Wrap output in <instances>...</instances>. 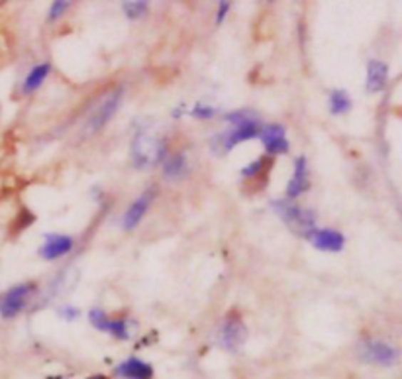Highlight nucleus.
Instances as JSON below:
<instances>
[{
	"label": "nucleus",
	"instance_id": "obj_10",
	"mask_svg": "<svg viewBox=\"0 0 402 379\" xmlns=\"http://www.w3.org/2000/svg\"><path fill=\"white\" fill-rule=\"evenodd\" d=\"M259 122H252V124H244V126H232L230 130H226L224 134L218 136L216 140H218V146H222V151H230L234 150L237 143L257 138V136H259Z\"/></svg>",
	"mask_w": 402,
	"mask_h": 379
},
{
	"label": "nucleus",
	"instance_id": "obj_3",
	"mask_svg": "<svg viewBox=\"0 0 402 379\" xmlns=\"http://www.w3.org/2000/svg\"><path fill=\"white\" fill-rule=\"evenodd\" d=\"M122 96H124V89L122 87L112 89L110 93H106V95L103 96V101L96 104V108L91 112V116H88L87 126H85L87 134L95 136L98 134L100 130H104V126L114 118V114L118 111L120 103H122Z\"/></svg>",
	"mask_w": 402,
	"mask_h": 379
},
{
	"label": "nucleus",
	"instance_id": "obj_2",
	"mask_svg": "<svg viewBox=\"0 0 402 379\" xmlns=\"http://www.w3.org/2000/svg\"><path fill=\"white\" fill-rule=\"evenodd\" d=\"M271 206L283 218L284 224L299 236L308 238V234L316 228V214L310 208H302L291 201H273Z\"/></svg>",
	"mask_w": 402,
	"mask_h": 379
},
{
	"label": "nucleus",
	"instance_id": "obj_20",
	"mask_svg": "<svg viewBox=\"0 0 402 379\" xmlns=\"http://www.w3.org/2000/svg\"><path fill=\"white\" fill-rule=\"evenodd\" d=\"M148 2H143V0H140V2H122V10H124V14H126L130 20H140L142 16H145L148 14Z\"/></svg>",
	"mask_w": 402,
	"mask_h": 379
},
{
	"label": "nucleus",
	"instance_id": "obj_17",
	"mask_svg": "<svg viewBox=\"0 0 402 379\" xmlns=\"http://www.w3.org/2000/svg\"><path fill=\"white\" fill-rule=\"evenodd\" d=\"M328 104H330L331 114H336V116L347 114V112L351 111V96L347 95L346 91H341V89H336V91L330 93Z\"/></svg>",
	"mask_w": 402,
	"mask_h": 379
},
{
	"label": "nucleus",
	"instance_id": "obj_26",
	"mask_svg": "<svg viewBox=\"0 0 402 379\" xmlns=\"http://www.w3.org/2000/svg\"><path fill=\"white\" fill-rule=\"evenodd\" d=\"M59 316L65 318V320H75L79 316V308L71 307V305H65V307L59 308Z\"/></svg>",
	"mask_w": 402,
	"mask_h": 379
},
{
	"label": "nucleus",
	"instance_id": "obj_24",
	"mask_svg": "<svg viewBox=\"0 0 402 379\" xmlns=\"http://www.w3.org/2000/svg\"><path fill=\"white\" fill-rule=\"evenodd\" d=\"M214 114H216V111H214L212 106H208V104H195L192 106V111H190V116H195V118L198 120H210L214 118Z\"/></svg>",
	"mask_w": 402,
	"mask_h": 379
},
{
	"label": "nucleus",
	"instance_id": "obj_7",
	"mask_svg": "<svg viewBox=\"0 0 402 379\" xmlns=\"http://www.w3.org/2000/svg\"><path fill=\"white\" fill-rule=\"evenodd\" d=\"M259 138L263 146H265V151L271 153V156H283V153L291 150L287 130L281 124H265V126H261Z\"/></svg>",
	"mask_w": 402,
	"mask_h": 379
},
{
	"label": "nucleus",
	"instance_id": "obj_25",
	"mask_svg": "<svg viewBox=\"0 0 402 379\" xmlns=\"http://www.w3.org/2000/svg\"><path fill=\"white\" fill-rule=\"evenodd\" d=\"M230 10H232V4H230V2H226V0L218 2V9H216V24H222V22L226 20Z\"/></svg>",
	"mask_w": 402,
	"mask_h": 379
},
{
	"label": "nucleus",
	"instance_id": "obj_4",
	"mask_svg": "<svg viewBox=\"0 0 402 379\" xmlns=\"http://www.w3.org/2000/svg\"><path fill=\"white\" fill-rule=\"evenodd\" d=\"M218 338L224 350L228 352H237L239 348L244 346L245 340H247V328H245L242 316L234 313H228L226 318L222 320L220 330H218Z\"/></svg>",
	"mask_w": 402,
	"mask_h": 379
},
{
	"label": "nucleus",
	"instance_id": "obj_23",
	"mask_svg": "<svg viewBox=\"0 0 402 379\" xmlns=\"http://www.w3.org/2000/svg\"><path fill=\"white\" fill-rule=\"evenodd\" d=\"M69 6H71V2H67V0H57V2H53L51 9H49V22H57V20L69 10Z\"/></svg>",
	"mask_w": 402,
	"mask_h": 379
},
{
	"label": "nucleus",
	"instance_id": "obj_11",
	"mask_svg": "<svg viewBox=\"0 0 402 379\" xmlns=\"http://www.w3.org/2000/svg\"><path fill=\"white\" fill-rule=\"evenodd\" d=\"M310 189V171H308V161L304 156L294 159L292 175L287 183V198H297L302 193Z\"/></svg>",
	"mask_w": 402,
	"mask_h": 379
},
{
	"label": "nucleus",
	"instance_id": "obj_12",
	"mask_svg": "<svg viewBox=\"0 0 402 379\" xmlns=\"http://www.w3.org/2000/svg\"><path fill=\"white\" fill-rule=\"evenodd\" d=\"M75 246V240L71 236H65V234H49L46 236V242L41 244L40 256L43 260H57L65 253H69Z\"/></svg>",
	"mask_w": 402,
	"mask_h": 379
},
{
	"label": "nucleus",
	"instance_id": "obj_13",
	"mask_svg": "<svg viewBox=\"0 0 402 379\" xmlns=\"http://www.w3.org/2000/svg\"><path fill=\"white\" fill-rule=\"evenodd\" d=\"M161 167H163L165 179H171V181L182 179L185 175L189 173V161H187V156L181 151L167 153V158L161 161Z\"/></svg>",
	"mask_w": 402,
	"mask_h": 379
},
{
	"label": "nucleus",
	"instance_id": "obj_21",
	"mask_svg": "<svg viewBox=\"0 0 402 379\" xmlns=\"http://www.w3.org/2000/svg\"><path fill=\"white\" fill-rule=\"evenodd\" d=\"M88 320H91V324L95 326L96 330L106 332L108 330V324H110V316L106 315L103 308H93L88 313Z\"/></svg>",
	"mask_w": 402,
	"mask_h": 379
},
{
	"label": "nucleus",
	"instance_id": "obj_22",
	"mask_svg": "<svg viewBox=\"0 0 402 379\" xmlns=\"http://www.w3.org/2000/svg\"><path fill=\"white\" fill-rule=\"evenodd\" d=\"M106 332H108V334H112L114 338H118V340L130 338L126 318H110V324H108V330H106Z\"/></svg>",
	"mask_w": 402,
	"mask_h": 379
},
{
	"label": "nucleus",
	"instance_id": "obj_5",
	"mask_svg": "<svg viewBox=\"0 0 402 379\" xmlns=\"http://www.w3.org/2000/svg\"><path fill=\"white\" fill-rule=\"evenodd\" d=\"M398 350L386 342L381 340H365L359 346V358L363 362L375 363V365H383V368H391L398 362Z\"/></svg>",
	"mask_w": 402,
	"mask_h": 379
},
{
	"label": "nucleus",
	"instance_id": "obj_8",
	"mask_svg": "<svg viewBox=\"0 0 402 379\" xmlns=\"http://www.w3.org/2000/svg\"><path fill=\"white\" fill-rule=\"evenodd\" d=\"M310 244L314 246L316 250H320V252H331V253H338L344 250V246H346V238L341 232L338 230H331V228H314L306 238Z\"/></svg>",
	"mask_w": 402,
	"mask_h": 379
},
{
	"label": "nucleus",
	"instance_id": "obj_27",
	"mask_svg": "<svg viewBox=\"0 0 402 379\" xmlns=\"http://www.w3.org/2000/svg\"><path fill=\"white\" fill-rule=\"evenodd\" d=\"M88 379H108V378H104V375H93V378Z\"/></svg>",
	"mask_w": 402,
	"mask_h": 379
},
{
	"label": "nucleus",
	"instance_id": "obj_1",
	"mask_svg": "<svg viewBox=\"0 0 402 379\" xmlns=\"http://www.w3.org/2000/svg\"><path fill=\"white\" fill-rule=\"evenodd\" d=\"M167 158V142L163 138H155L145 130H140L132 142V161L138 169L153 166Z\"/></svg>",
	"mask_w": 402,
	"mask_h": 379
},
{
	"label": "nucleus",
	"instance_id": "obj_15",
	"mask_svg": "<svg viewBox=\"0 0 402 379\" xmlns=\"http://www.w3.org/2000/svg\"><path fill=\"white\" fill-rule=\"evenodd\" d=\"M388 79V67L383 61L371 59L367 64V91L369 93H378L383 91Z\"/></svg>",
	"mask_w": 402,
	"mask_h": 379
},
{
	"label": "nucleus",
	"instance_id": "obj_18",
	"mask_svg": "<svg viewBox=\"0 0 402 379\" xmlns=\"http://www.w3.org/2000/svg\"><path fill=\"white\" fill-rule=\"evenodd\" d=\"M226 122L232 126H244V124H252V122H259L257 114L252 111H236L226 114Z\"/></svg>",
	"mask_w": 402,
	"mask_h": 379
},
{
	"label": "nucleus",
	"instance_id": "obj_16",
	"mask_svg": "<svg viewBox=\"0 0 402 379\" xmlns=\"http://www.w3.org/2000/svg\"><path fill=\"white\" fill-rule=\"evenodd\" d=\"M49 71H51V65L49 64L36 65L32 71L28 73V77H26V81H24V87H22V91H24L26 95H30V93H34V91H38V89L41 87V83L48 79Z\"/></svg>",
	"mask_w": 402,
	"mask_h": 379
},
{
	"label": "nucleus",
	"instance_id": "obj_9",
	"mask_svg": "<svg viewBox=\"0 0 402 379\" xmlns=\"http://www.w3.org/2000/svg\"><path fill=\"white\" fill-rule=\"evenodd\" d=\"M153 198H155V189H145L140 195V197L135 198L134 203L130 205V208L126 211V214L122 216V228L124 230H134L138 228V224L143 221V216L148 214L150 211L151 203H153Z\"/></svg>",
	"mask_w": 402,
	"mask_h": 379
},
{
	"label": "nucleus",
	"instance_id": "obj_6",
	"mask_svg": "<svg viewBox=\"0 0 402 379\" xmlns=\"http://www.w3.org/2000/svg\"><path fill=\"white\" fill-rule=\"evenodd\" d=\"M34 291H36V285L34 283H22L12 287L0 300V315H2V318H14L16 315H20Z\"/></svg>",
	"mask_w": 402,
	"mask_h": 379
},
{
	"label": "nucleus",
	"instance_id": "obj_19",
	"mask_svg": "<svg viewBox=\"0 0 402 379\" xmlns=\"http://www.w3.org/2000/svg\"><path fill=\"white\" fill-rule=\"evenodd\" d=\"M271 163V158H267V156H261V158H257L255 161H252L249 166H245L244 169H242V177L244 179H253V177H259L261 173H263V169Z\"/></svg>",
	"mask_w": 402,
	"mask_h": 379
},
{
	"label": "nucleus",
	"instance_id": "obj_14",
	"mask_svg": "<svg viewBox=\"0 0 402 379\" xmlns=\"http://www.w3.org/2000/svg\"><path fill=\"white\" fill-rule=\"evenodd\" d=\"M116 375L126 379H151L153 378V368L143 360L130 358L116 368Z\"/></svg>",
	"mask_w": 402,
	"mask_h": 379
}]
</instances>
